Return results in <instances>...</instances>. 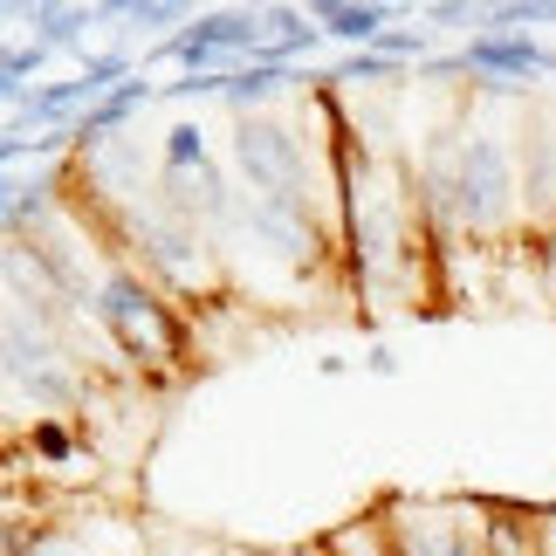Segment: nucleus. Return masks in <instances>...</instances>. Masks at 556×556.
Segmentation results:
<instances>
[{
  "instance_id": "nucleus-1",
  "label": "nucleus",
  "mask_w": 556,
  "mask_h": 556,
  "mask_svg": "<svg viewBox=\"0 0 556 556\" xmlns=\"http://www.w3.org/2000/svg\"><path fill=\"white\" fill-rule=\"evenodd\" d=\"M241 165L254 179V227L275 233L289 254L309 248V227H303V152H295L289 131L275 124H241Z\"/></svg>"
},
{
  "instance_id": "nucleus-2",
  "label": "nucleus",
  "mask_w": 556,
  "mask_h": 556,
  "mask_svg": "<svg viewBox=\"0 0 556 556\" xmlns=\"http://www.w3.org/2000/svg\"><path fill=\"white\" fill-rule=\"evenodd\" d=\"M97 316L111 324V337H117L131 357H186V330L165 316V303H152V295H144V282H131V275L103 282Z\"/></svg>"
},
{
  "instance_id": "nucleus-3",
  "label": "nucleus",
  "mask_w": 556,
  "mask_h": 556,
  "mask_svg": "<svg viewBox=\"0 0 556 556\" xmlns=\"http://www.w3.org/2000/svg\"><path fill=\"white\" fill-rule=\"evenodd\" d=\"M433 192H446V206L460 213L467 227H488V220H502V206H508V159H502V144H460V159H454V179H433Z\"/></svg>"
},
{
  "instance_id": "nucleus-4",
  "label": "nucleus",
  "mask_w": 556,
  "mask_h": 556,
  "mask_svg": "<svg viewBox=\"0 0 556 556\" xmlns=\"http://www.w3.org/2000/svg\"><path fill=\"white\" fill-rule=\"evenodd\" d=\"M227 49H262V28H254L248 14H206V21H192V35H179V62L186 70H206L213 55H227Z\"/></svg>"
},
{
  "instance_id": "nucleus-5",
  "label": "nucleus",
  "mask_w": 556,
  "mask_h": 556,
  "mask_svg": "<svg viewBox=\"0 0 556 556\" xmlns=\"http://www.w3.org/2000/svg\"><path fill=\"white\" fill-rule=\"evenodd\" d=\"M460 70H495V76H529V70H556V62L536 49V41H516V35H481L475 49L460 55Z\"/></svg>"
},
{
  "instance_id": "nucleus-6",
  "label": "nucleus",
  "mask_w": 556,
  "mask_h": 556,
  "mask_svg": "<svg viewBox=\"0 0 556 556\" xmlns=\"http://www.w3.org/2000/svg\"><path fill=\"white\" fill-rule=\"evenodd\" d=\"M316 21H324L330 35H344V41H378L384 35V8H344V0H324Z\"/></svg>"
},
{
  "instance_id": "nucleus-7",
  "label": "nucleus",
  "mask_w": 556,
  "mask_h": 556,
  "mask_svg": "<svg viewBox=\"0 0 556 556\" xmlns=\"http://www.w3.org/2000/svg\"><path fill=\"white\" fill-rule=\"evenodd\" d=\"M138 97H144V83H124V90H111V97H103L90 117L76 124V138H103V131H117V124L131 117V103H138Z\"/></svg>"
},
{
  "instance_id": "nucleus-8",
  "label": "nucleus",
  "mask_w": 556,
  "mask_h": 556,
  "mask_svg": "<svg viewBox=\"0 0 556 556\" xmlns=\"http://www.w3.org/2000/svg\"><path fill=\"white\" fill-rule=\"evenodd\" d=\"M282 83H289V62H254L241 76H220V90L227 97H268V90H282Z\"/></svg>"
},
{
  "instance_id": "nucleus-9",
  "label": "nucleus",
  "mask_w": 556,
  "mask_h": 556,
  "mask_svg": "<svg viewBox=\"0 0 556 556\" xmlns=\"http://www.w3.org/2000/svg\"><path fill=\"white\" fill-rule=\"evenodd\" d=\"M35 62H41V41H35V49H14V55H8V90H21V76H28Z\"/></svg>"
},
{
  "instance_id": "nucleus-10",
  "label": "nucleus",
  "mask_w": 556,
  "mask_h": 556,
  "mask_svg": "<svg viewBox=\"0 0 556 556\" xmlns=\"http://www.w3.org/2000/svg\"><path fill=\"white\" fill-rule=\"evenodd\" d=\"M35 446H41L49 460H62V454H70V433H62V426H41V433H35Z\"/></svg>"
},
{
  "instance_id": "nucleus-11",
  "label": "nucleus",
  "mask_w": 556,
  "mask_h": 556,
  "mask_svg": "<svg viewBox=\"0 0 556 556\" xmlns=\"http://www.w3.org/2000/svg\"><path fill=\"white\" fill-rule=\"evenodd\" d=\"M378 49H384V55H419L426 35H378Z\"/></svg>"
}]
</instances>
